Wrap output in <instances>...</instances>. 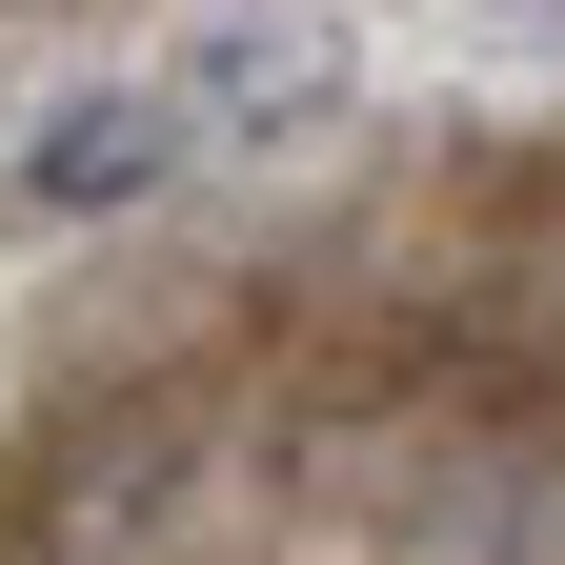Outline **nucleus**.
I'll list each match as a JSON object with an SVG mask.
<instances>
[{
    "instance_id": "1",
    "label": "nucleus",
    "mask_w": 565,
    "mask_h": 565,
    "mask_svg": "<svg viewBox=\"0 0 565 565\" xmlns=\"http://www.w3.org/2000/svg\"><path fill=\"white\" fill-rule=\"evenodd\" d=\"M162 102H182V141H323L343 121V21L323 0H202L182 21V61H162Z\"/></svg>"
},
{
    "instance_id": "2",
    "label": "nucleus",
    "mask_w": 565,
    "mask_h": 565,
    "mask_svg": "<svg viewBox=\"0 0 565 565\" xmlns=\"http://www.w3.org/2000/svg\"><path fill=\"white\" fill-rule=\"evenodd\" d=\"M162 162H182V102L162 82H82V102L21 121V202L41 223H121V202H162Z\"/></svg>"
},
{
    "instance_id": "3",
    "label": "nucleus",
    "mask_w": 565,
    "mask_h": 565,
    "mask_svg": "<svg viewBox=\"0 0 565 565\" xmlns=\"http://www.w3.org/2000/svg\"><path fill=\"white\" fill-rule=\"evenodd\" d=\"M0 21H82V0H0Z\"/></svg>"
}]
</instances>
